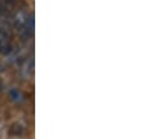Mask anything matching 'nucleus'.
I'll list each match as a JSON object with an SVG mask.
<instances>
[{
	"label": "nucleus",
	"mask_w": 151,
	"mask_h": 139,
	"mask_svg": "<svg viewBox=\"0 0 151 139\" xmlns=\"http://www.w3.org/2000/svg\"><path fill=\"white\" fill-rule=\"evenodd\" d=\"M13 49L12 35L6 27H0V54L8 55Z\"/></svg>",
	"instance_id": "nucleus-1"
}]
</instances>
